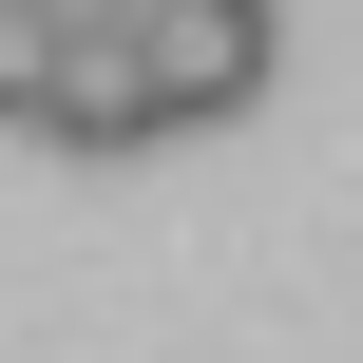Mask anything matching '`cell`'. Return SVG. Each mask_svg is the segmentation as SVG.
Masks as SVG:
<instances>
[{
	"label": "cell",
	"mask_w": 363,
	"mask_h": 363,
	"mask_svg": "<svg viewBox=\"0 0 363 363\" xmlns=\"http://www.w3.org/2000/svg\"><path fill=\"white\" fill-rule=\"evenodd\" d=\"M38 77H57V19H38V0H0V115H19V134H38Z\"/></svg>",
	"instance_id": "3957f363"
},
{
	"label": "cell",
	"mask_w": 363,
	"mask_h": 363,
	"mask_svg": "<svg viewBox=\"0 0 363 363\" xmlns=\"http://www.w3.org/2000/svg\"><path fill=\"white\" fill-rule=\"evenodd\" d=\"M134 57H153V115L211 134L268 96V0H134Z\"/></svg>",
	"instance_id": "6da1fadb"
},
{
	"label": "cell",
	"mask_w": 363,
	"mask_h": 363,
	"mask_svg": "<svg viewBox=\"0 0 363 363\" xmlns=\"http://www.w3.org/2000/svg\"><path fill=\"white\" fill-rule=\"evenodd\" d=\"M38 134H57V153H153V134H172V115H153V57H134V19H57Z\"/></svg>",
	"instance_id": "7a4b0ae2"
}]
</instances>
